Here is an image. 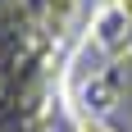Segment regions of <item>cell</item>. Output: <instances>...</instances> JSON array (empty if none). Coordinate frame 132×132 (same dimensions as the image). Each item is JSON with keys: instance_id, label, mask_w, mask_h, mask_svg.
I'll return each instance as SVG.
<instances>
[{"instance_id": "obj_2", "label": "cell", "mask_w": 132, "mask_h": 132, "mask_svg": "<svg viewBox=\"0 0 132 132\" xmlns=\"http://www.w3.org/2000/svg\"><path fill=\"white\" fill-rule=\"evenodd\" d=\"M114 9H119L123 23H132V0H114Z\"/></svg>"}, {"instance_id": "obj_1", "label": "cell", "mask_w": 132, "mask_h": 132, "mask_svg": "<svg viewBox=\"0 0 132 132\" xmlns=\"http://www.w3.org/2000/svg\"><path fill=\"white\" fill-rule=\"evenodd\" d=\"M78 132H114V128H109V123H100V119H82Z\"/></svg>"}]
</instances>
